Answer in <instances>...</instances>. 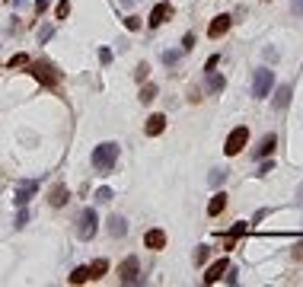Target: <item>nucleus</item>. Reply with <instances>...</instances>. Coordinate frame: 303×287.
I'll list each match as a JSON object with an SVG mask.
<instances>
[{
    "instance_id": "obj_1",
    "label": "nucleus",
    "mask_w": 303,
    "mask_h": 287,
    "mask_svg": "<svg viewBox=\"0 0 303 287\" xmlns=\"http://www.w3.org/2000/svg\"><path fill=\"white\" fill-rule=\"evenodd\" d=\"M118 153H121V147L115 140H105V144H99V147L93 150V169L96 173H112L115 169V163H118Z\"/></svg>"
},
{
    "instance_id": "obj_2",
    "label": "nucleus",
    "mask_w": 303,
    "mask_h": 287,
    "mask_svg": "<svg viewBox=\"0 0 303 287\" xmlns=\"http://www.w3.org/2000/svg\"><path fill=\"white\" fill-rule=\"evenodd\" d=\"M29 74L39 80L45 90H54V87H58V80H61L58 67H54L51 61H29Z\"/></svg>"
},
{
    "instance_id": "obj_3",
    "label": "nucleus",
    "mask_w": 303,
    "mask_h": 287,
    "mask_svg": "<svg viewBox=\"0 0 303 287\" xmlns=\"http://www.w3.org/2000/svg\"><path fill=\"white\" fill-rule=\"evenodd\" d=\"M271 90H274V70L271 67H259L256 77H252V96H256V99H265Z\"/></svg>"
},
{
    "instance_id": "obj_4",
    "label": "nucleus",
    "mask_w": 303,
    "mask_h": 287,
    "mask_svg": "<svg viewBox=\"0 0 303 287\" xmlns=\"http://www.w3.org/2000/svg\"><path fill=\"white\" fill-rule=\"evenodd\" d=\"M96 226H99L96 211H93V208H83L80 217H77V239H93V236H96Z\"/></svg>"
},
{
    "instance_id": "obj_5",
    "label": "nucleus",
    "mask_w": 303,
    "mask_h": 287,
    "mask_svg": "<svg viewBox=\"0 0 303 287\" xmlns=\"http://www.w3.org/2000/svg\"><path fill=\"white\" fill-rule=\"evenodd\" d=\"M249 144V128H233L230 131V137H227V144H224V153L227 157H236V153H242V147Z\"/></svg>"
},
{
    "instance_id": "obj_6",
    "label": "nucleus",
    "mask_w": 303,
    "mask_h": 287,
    "mask_svg": "<svg viewBox=\"0 0 303 287\" xmlns=\"http://www.w3.org/2000/svg\"><path fill=\"white\" fill-rule=\"evenodd\" d=\"M137 268H141V262H137L134 255H128V259L118 265V281H121V284H134V281H137Z\"/></svg>"
},
{
    "instance_id": "obj_7",
    "label": "nucleus",
    "mask_w": 303,
    "mask_h": 287,
    "mask_svg": "<svg viewBox=\"0 0 303 287\" xmlns=\"http://www.w3.org/2000/svg\"><path fill=\"white\" fill-rule=\"evenodd\" d=\"M35 191H39V182H35V179H29V182H19V185H16V195H13V201H16L19 208H26L29 201H32V195H35Z\"/></svg>"
},
{
    "instance_id": "obj_8",
    "label": "nucleus",
    "mask_w": 303,
    "mask_h": 287,
    "mask_svg": "<svg viewBox=\"0 0 303 287\" xmlns=\"http://www.w3.org/2000/svg\"><path fill=\"white\" fill-rule=\"evenodd\" d=\"M169 16H173V4H166V0H163V4H156V7H153V13H150V19H147V26H150V29H156V26H163Z\"/></svg>"
},
{
    "instance_id": "obj_9",
    "label": "nucleus",
    "mask_w": 303,
    "mask_h": 287,
    "mask_svg": "<svg viewBox=\"0 0 303 287\" xmlns=\"http://www.w3.org/2000/svg\"><path fill=\"white\" fill-rule=\"evenodd\" d=\"M230 13H221V16H214V22H211V29H208V35L211 39H221V35H227L230 32Z\"/></svg>"
},
{
    "instance_id": "obj_10",
    "label": "nucleus",
    "mask_w": 303,
    "mask_h": 287,
    "mask_svg": "<svg viewBox=\"0 0 303 287\" xmlns=\"http://www.w3.org/2000/svg\"><path fill=\"white\" fill-rule=\"evenodd\" d=\"M227 268H230V259H221V262H214V265L204 271V284H214V281H221L224 274H227Z\"/></svg>"
},
{
    "instance_id": "obj_11",
    "label": "nucleus",
    "mask_w": 303,
    "mask_h": 287,
    "mask_svg": "<svg viewBox=\"0 0 303 287\" xmlns=\"http://www.w3.org/2000/svg\"><path fill=\"white\" fill-rule=\"evenodd\" d=\"M274 147H278V137H274V134H265V137L259 140V147H256V160L271 157V153H274Z\"/></svg>"
},
{
    "instance_id": "obj_12",
    "label": "nucleus",
    "mask_w": 303,
    "mask_h": 287,
    "mask_svg": "<svg viewBox=\"0 0 303 287\" xmlns=\"http://www.w3.org/2000/svg\"><path fill=\"white\" fill-rule=\"evenodd\" d=\"M144 243H147L150 252H160V249L166 246V233L163 230H147V236H144Z\"/></svg>"
},
{
    "instance_id": "obj_13",
    "label": "nucleus",
    "mask_w": 303,
    "mask_h": 287,
    "mask_svg": "<svg viewBox=\"0 0 303 287\" xmlns=\"http://www.w3.org/2000/svg\"><path fill=\"white\" fill-rule=\"evenodd\" d=\"M144 131H147V137H156L166 131V115H150L147 125H144Z\"/></svg>"
},
{
    "instance_id": "obj_14",
    "label": "nucleus",
    "mask_w": 303,
    "mask_h": 287,
    "mask_svg": "<svg viewBox=\"0 0 303 287\" xmlns=\"http://www.w3.org/2000/svg\"><path fill=\"white\" fill-rule=\"evenodd\" d=\"M224 87H227V80H224L221 74H214V70H208V80H204V90H208L211 96H217V93H224Z\"/></svg>"
},
{
    "instance_id": "obj_15",
    "label": "nucleus",
    "mask_w": 303,
    "mask_h": 287,
    "mask_svg": "<svg viewBox=\"0 0 303 287\" xmlns=\"http://www.w3.org/2000/svg\"><path fill=\"white\" fill-rule=\"evenodd\" d=\"M48 201H51V208H64L67 205V185H54L51 188V195H48Z\"/></svg>"
},
{
    "instance_id": "obj_16",
    "label": "nucleus",
    "mask_w": 303,
    "mask_h": 287,
    "mask_svg": "<svg viewBox=\"0 0 303 287\" xmlns=\"http://www.w3.org/2000/svg\"><path fill=\"white\" fill-rule=\"evenodd\" d=\"M108 233H112L115 239H121V236L128 233V220L118 217V214H115V217H108Z\"/></svg>"
},
{
    "instance_id": "obj_17",
    "label": "nucleus",
    "mask_w": 303,
    "mask_h": 287,
    "mask_svg": "<svg viewBox=\"0 0 303 287\" xmlns=\"http://www.w3.org/2000/svg\"><path fill=\"white\" fill-rule=\"evenodd\" d=\"M271 105H274V112H284L287 105H290V87H287V83L274 93V102H271Z\"/></svg>"
},
{
    "instance_id": "obj_18",
    "label": "nucleus",
    "mask_w": 303,
    "mask_h": 287,
    "mask_svg": "<svg viewBox=\"0 0 303 287\" xmlns=\"http://www.w3.org/2000/svg\"><path fill=\"white\" fill-rule=\"evenodd\" d=\"M224 208H227V195H224V191H217V195L208 201V214L217 217V214H224Z\"/></svg>"
},
{
    "instance_id": "obj_19",
    "label": "nucleus",
    "mask_w": 303,
    "mask_h": 287,
    "mask_svg": "<svg viewBox=\"0 0 303 287\" xmlns=\"http://www.w3.org/2000/svg\"><path fill=\"white\" fill-rule=\"evenodd\" d=\"M156 93H160V90H156V83H144V87H141V96H137V99H141L144 105H150V102L156 99Z\"/></svg>"
},
{
    "instance_id": "obj_20",
    "label": "nucleus",
    "mask_w": 303,
    "mask_h": 287,
    "mask_svg": "<svg viewBox=\"0 0 303 287\" xmlns=\"http://www.w3.org/2000/svg\"><path fill=\"white\" fill-rule=\"evenodd\" d=\"M105 271H108V262H105V259H96L93 265H90V281H93V278H102Z\"/></svg>"
},
{
    "instance_id": "obj_21",
    "label": "nucleus",
    "mask_w": 303,
    "mask_h": 287,
    "mask_svg": "<svg viewBox=\"0 0 303 287\" xmlns=\"http://www.w3.org/2000/svg\"><path fill=\"white\" fill-rule=\"evenodd\" d=\"M224 182H227V169H221V166H217V169H211V176H208V185L221 188Z\"/></svg>"
},
{
    "instance_id": "obj_22",
    "label": "nucleus",
    "mask_w": 303,
    "mask_h": 287,
    "mask_svg": "<svg viewBox=\"0 0 303 287\" xmlns=\"http://www.w3.org/2000/svg\"><path fill=\"white\" fill-rule=\"evenodd\" d=\"M67 281H70V284H83V281H90V268H74Z\"/></svg>"
},
{
    "instance_id": "obj_23",
    "label": "nucleus",
    "mask_w": 303,
    "mask_h": 287,
    "mask_svg": "<svg viewBox=\"0 0 303 287\" xmlns=\"http://www.w3.org/2000/svg\"><path fill=\"white\" fill-rule=\"evenodd\" d=\"M208 259H211V246H198V249H195V265L201 268Z\"/></svg>"
},
{
    "instance_id": "obj_24",
    "label": "nucleus",
    "mask_w": 303,
    "mask_h": 287,
    "mask_svg": "<svg viewBox=\"0 0 303 287\" xmlns=\"http://www.w3.org/2000/svg\"><path fill=\"white\" fill-rule=\"evenodd\" d=\"M54 16H58V19H67V16H70V0H61L58 10H54Z\"/></svg>"
},
{
    "instance_id": "obj_25",
    "label": "nucleus",
    "mask_w": 303,
    "mask_h": 287,
    "mask_svg": "<svg viewBox=\"0 0 303 287\" xmlns=\"http://www.w3.org/2000/svg\"><path fill=\"white\" fill-rule=\"evenodd\" d=\"M195 48V32H185L182 35V51H191Z\"/></svg>"
},
{
    "instance_id": "obj_26",
    "label": "nucleus",
    "mask_w": 303,
    "mask_h": 287,
    "mask_svg": "<svg viewBox=\"0 0 303 287\" xmlns=\"http://www.w3.org/2000/svg\"><path fill=\"white\" fill-rule=\"evenodd\" d=\"M147 74H150V64H147V61H141V64L134 67V77H137V80H147Z\"/></svg>"
},
{
    "instance_id": "obj_27",
    "label": "nucleus",
    "mask_w": 303,
    "mask_h": 287,
    "mask_svg": "<svg viewBox=\"0 0 303 287\" xmlns=\"http://www.w3.org/2000/svg\"><path fill=\"white\" fill-rule=\"evenodd\" d=\"M54 39V26H42V32H39V42L45 45V42H51Z\"/></svg>"
},
{
    "instance_id": "obj_28",
    "label": "nucleus",
    "mask_w": 303,
    "mask_h": 287,
    "mask_svg": "<svg viewBox=\"0 0 303 287\" xmlns=\"http://www.w3.org/2000/svg\"><path fill=\"white\" fill-rule=\"evenodd\" d=\"M163 64L166 67H176L179 64V51H163Z\"/></svg>"
},
{
    "instance_id": "obj_29",
    "label": "nucleus",
    "mask_w": 303,
    "mask_h": 287,
    "mask_svg": "<svg viewBox=\"0 0 303 287\" xmlns=\"http://www.w3.org/2000/svg\"><path fill=\"white\" fill-rule=\"evenodd\" d=\"M10 67H29V58L26 54H13L10 58Z\"/></svg>"
},
{
    "instance_id": "obj_30",
    "label": "nucleus",
    "mask_w": 303,
    "mask_h": 287,
    "mask_svg": "<svg viewBox=\"0 0 303 287\" xmlns=\"http://www.w3.org/2000/svg\"><path fill=\"white\" fill-rule=\"evenodd\" d=\"M246 230H249V223H236L233 230H230V236H227V239H236V236H242Z\"/></svg>"
},
{
    "instance_id": "obj_31",
    "label": "nucleus",
    "mask_w": 303,
    "mask_h": 287,
    "mask_svg": "<svg viewBox=\"0 0 303 287\" xmlns=\"http://www.w3.org/2000/svg\"><path fill=\"white\" fill-rule=\"evenodd\" d=\"M96 201H112V188H99V191H96Z\"/></svg>"
},
{
    "instance_id": "obj_32",
    "label": "nucleus",
    "mask_w": 303,
    "mask_h": 287,
    "mask_svg": "<svg viewBox=\"0 0 303 287\" xmlns=\"http://www.w3.org/2000/svg\"><path fill=\"white\" fill-rule=\"evenodd\" d=\"M26 223H29V211L22 208V211H19V217H16V230H22V226H26Z\"/></svg>"
},
{
    "instance_id": "obj_33",
    "label": "nucleus",
    "mask_w": 303,
    "mask_h": 287,
    "mask_svg": "<svg viewBox=\"0 0 303 287\" xmlns=\"http://www.w3.org/2000/svg\"><path fill=\"white\" fill-rule=\"evenodd\" d=\"M290 13H294V16H303V0H290Z\"/></svg>"
},
{
    "instance_id": "obj_34",
    "label": "nucleus",
    "mask_w": 303,
    "mask_h": 287,
    "mask_svg": "<svg viewBox=\"0 0 303 287\" xmlns=\"http://www.w3.org/2000/svg\"><path fill=\"white\" fill-rule=\"evenodd\" d=\"M99 61H102V67L112 64V51H108V48H99Z\"/></svg>"
},
{
    "instance_id": "obj_35",
    "label": "nucleus",
    "mask_w": 303,
    "mask_h": 287,
    "mask_svg": "<svg viewBox=\"0 0 303 287\" xmlns=\"http://www.w3.org/2000/svg\"><path fill=\"white\" fill-rule=\"evenodd\" d=\"M125 26H128L131 32H134V29H141V16H128V19H125Z\"/></svg>"
},
{
    "instance_id": "obj_36",
    "label": "nucleus",
    "mask_w": 303,
    "mask_h": 287,
    "mask_svg": "<svg viewBox=\"0 0 303 287\" xmlns=\"http://www.w3.org/2000/svg\"><path fill=\"white\" fill-rule=\"evenodd\" d=\"M271 169H274V163H271V160H265V163L259 166V173H256V176H268Z\"/></svg>"
},
{
    "instance_id": "obj_37",
    "label": "nucleus",
    "mask_w": 303,
    "mask_h": 287,
    "mask_svg": "<svg viewBox=\"0 0 303 287\" xmlns=\"http://www.w3.org/2000/svg\"><path fill=\"white\" fill-rule=\"evenodd\" d=\"M224 278H227V284H236V268H233V265H230V268H227V274H224Z\"/></svg>"
},
{
    "instance_id": "obj_38",
    "label": "nucleus",
    "mask_w": 303,
    "mask_h": 287,
    "mask_svg": "<svg viewBox=\"0 0 303 287\" xmlns=\"http://www.w3.org/2000/svg\"><path fill=\"white\" fill-rule=\"evenodd\" d=\"M48 4H51V0H35V13H45Z\"/></svg>"
},
{
    "instance_id": "obj_39",
    "label": "nucleus",
    "mask_w": 303,
    "mask_h": 287,
    "mask_svg": "<svg viewBox=\"0 0 303 287\" xmlns=\"http://www.w3.org/2000/svg\"><path fill=\"white\" fill-rule=\"evenodd\" d=\"M294 259H297V262H303V243H297V246H294Z\"/></svg>"
},
{
    "instance_id": "obj_40",
    "label": "nucleus",
    "mask_w": 303,
    "mask_h": 287,
    "mask_svg": "<svg viewBox=\"0 0 303 287\" xmlns=\"http://www.w3.org/2000/svg\"><path fill=\"white\" fill-rule=\"evenodd\" d=\"M121 4H125V7H131V4H137V0H121Z\"/></svg>"
}]
</instances>
